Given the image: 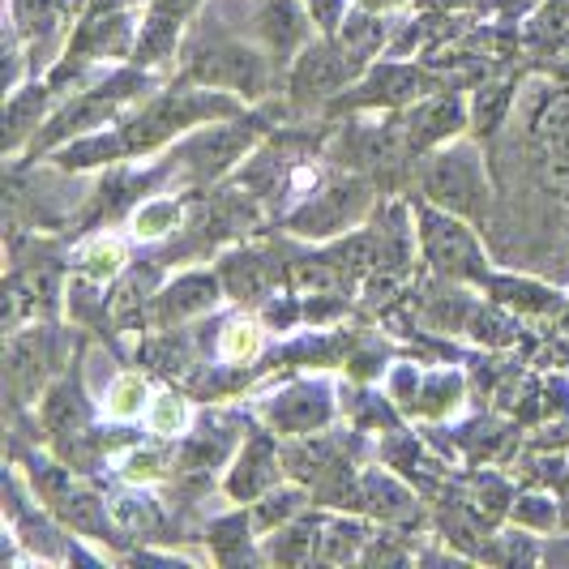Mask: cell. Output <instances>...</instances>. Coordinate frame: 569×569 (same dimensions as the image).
<instances>
[{"label": "cell", "instance_id": "cell-21", "mask_svg": "<svg viewBox=\"0 0 569 569\" xmlns=\"http://www.w3.org/2000/svg\"><path fill=\"white\" fill-rule=\"evenodd\" d=\"M86 274H94V279H112L116 270H120V261H124V240H116V236H99V240H90L82 253H78Z\"/></svg>", "mask_w": 569, "mask_h": 569}, {"label": "cell", "instance_id": "cell-8", "mask_svg": "<svg viewBox=\"0 0 569 569\" xmlns=\"http://www.w3.org/2000/svg\"><path fill=\"white\" fill-rule=\"evenodd\" d=\"M274 476H279V455L266 437H253L240 458H236V471L228 476V492L236 501H253V497H266L274 488Z\"/></svg>", "mask_w": 569, "mask_h": 569}, {"label": "cell", "instance_id": "cell-34", "mask_svg": "<svg viewBox=\"0 0 569 569\" xmlns=\"http://www.w3.org/2000/svg\"><path fill=\"white\" fill-rule=\"evenodd\" d=\"M360 9H369V13H390V9H402L407 0H356Z\"/></svg>", "mask_w": 569, "mask_h": 569}, {"label": "cell", "instance_id": "cell-18", "mask_svg": "<svg viewBox=\"0 0 569 569\" xmlns=\"http://www.w3.org/2000/svg\"><path fill=\"white\" fill-rule=\"evenodd\" d=\"M300 510H305V492L300 488H270L261 501H257V527L261 531H279V527H287L291 518H300Z\"/></svg>", "mask_w": 569, "mask_h": 569}, {"label": "cell", "instance_id": "cell-15", "mask_svg": "<svg viewBox=\"0 0 569 569\" xmlns=\"http://www.w3.org/2000/svg\"><path fill=\"white\" fill-rule=\"evenodd\" d=\"M458 402H462V377H458V372H432L425 381V390L416 395V411L441 420V416L455 411Z\"/></svg>", "mask_w": 569, "mask_h": 569}, {"label": "cell", "instance_id": "cell-6", "mask_svg": "<svg viewBox=\"0 0 569 569\" xmlns=\"http://www.w3.org/2000/svg\"><path fill=\"white\" fill-rule=\"evenodd\" d=\"M360 73V64L342 52L339 43L335 48H309L300 64H296V73H291V90L305 99V94H335L342 86L351 82Z\"/></svg>", "mask_w": 569, "mask_h": 569}, {"label": "cell", "instance_id": "cell-27", "mask_svg": "<svg viewBox=\"0 0 569 569\" xmlns=\"http://www.w3.org/2000/svg\"><path fill=\"white\" fill-rule=\"evenodd\" d=\"M506 103H510V86H485L476 94V124L485 133H492L501 124V116H506Z\"/></svg>", "mask_w": 569, "mask_h": 569}, {"label": "cell", "instance_id": "cell-33", "mask_svg": "<svg viewBox=\"0 0 569 569\" xmlns=\"http://www.w3.org/2000/svg\"><path fill=\"white\" fill-rule=\"evenodd\" d=\"M309 13H313L321 27H335V18H339V0H309Z\"/></svg>", "mask_w": 569, "mask_h": 569}, {"label": "cell", "instance_id": "cell-16", "mask_svg": "<svg viewBox=\"0 0 569 569\" xmlns=\"http://www.w3.org/2000/svg\"><path fill=\"white\" fill-rule=\"evenodd\" d=\"M146 381L138 372H120L112 386H108V395H103V416L108 420H133L138 411H146Z\"/></svg>", "mask_w": 569, "mask_h": 569}, {"label": "cell", "instance_id": "cell-25", "mask_svg": "<svg viewBox=\"0 0 569 569\" xmlns=\"http://www.w3.org/2000/svg\"><path fill=\"white\" fill-rule=\"evenodd\" d=\"M60 513H64L69 527H78V531H103V501L90 497V492L64 497V501H60Z\"/></svg>", "mask_w": 569, "mask_h": 569}, {"label": "cell", "instance_id": "cell-17", "mask_svg": "<svg viewBox=\"0 0 569 569\" xmlns=\"http://www.w3.org/2000/svg\"><path fill=\"white\" fill-rule=\"evenodd\" d=\"M146 425L159 437H180L189 428V402L180 395H171V390H159L154 399L146 402Z\"/></svg>", "mask_w": 569, "mask_h": 569}, {"label": "cell", "instance_id": "cell-12", "mask_svg": "<svg viewBox=\"0 0 569 569\" xmlns=\"http://www.w3.org/2000/svg\"><path fill=\"white\" fill-rule=\"evenodd\" d=\"M360 497L369 501V510L377 518H416V497L386 471H369L360 485Z\"/></svg>", "mask_w": 569, "mask_h": 569}, {"label": "cell", "instance_id": "cell-26", "mask_svg": "<svg viewBox=\"0 0 569 569\" xmlns=\"http://www.w3.org/2000/svg\"><path fill=\"white\" fill-rule=\"evenodd\" d=\"M365 540H369V536H365L356 522H335V527L321 536V557H326V561H339V557L351 561V557H356V548H360Z\"/></svg>", "mask_w": 569, "mask_h": 569}, {"label": "cell", "instance_id": "cell-14", "mask_svg": "<svg viewBox=\"0 0 569 569\" xmlns=\"http://www.w3.org/2000/svg\"><path fill=\"white\" fill-rule=\"evenodd\" d=\"M261 347H266V335H261V326L253 317H231L228 326L219 330V356L228 365H253L261 356Z\"/></svg>", "mask_w": 569, "mask_h": 569}, {"label": "cell", "instance_id": "cell-32", "mask_svg": "<svg viewBox=\"0 0 569 569\" xmlns=\"http://www.w3.org/2000/svg\"><path fill=\"white\" fill-rule=\"evenodd\" d=\"M163 467H159V458L154 455H133L129 458V480H154Z\"/></svg>", "mask_w": 569, "mask_h": 569}, {"label": "cell", "instance_id": "cell-3", "mask_svg": "<svg viewBox=\"0 0 569 569\" xmlns=\"http://www.w3.org/2000/svg\"><path fill=\"white\" fill-rule=\"evenodd\" d=\"M420 236H425V253L428 261L450 274V279H480L485 274V253L476 244L471 228L458 219V214H441V210H425L420 214Z\"/></svg>", "mask_w": 569, "mask_h": 569}, {"label": "cell", "instance_id": "cell-19", "mask_svg": "<svg viewBox=\"0 0 569 569\" xmlns=\"http://www.w3.org/2000/svg\"><path fill=\"white\" fill-rule=\"evenodd\" d=\"M176 223H180V206L171 198H150L133 210V228L129 231H133L138 240H159V236H168Z\"/></svg>", "mask_w": 569, "mask_h": 569}, {"label": "cell", "instance_id": "cell-2", "mask_svg": "<svg viewBox=\"0 0 569 569\" xmlns=\"http://www.w3.org/2000/svg\"><path fill=\"white\" fill-rule=\"evenodd\" d=\"M231 112L228 99L219 94H198V90H184V94H163L159 103H150L129 129H124V150H150L163 138L180 133L184 124H201L206 116H223Z\"/></svg>", "mask_w": 569, "mask_h": 569}, {"label": "cell", "instance_id": "cell-23", "mask_svg": "<svg viewBox=\"0 0 569 569\" xmlns=\"http://www.w3.org/2000/svg\"><path fill=\"white\" fill-rule=\"evenodd\" d=\"M321 536H305V527H279V536L270 540V561H287V566H296V561H309V552H313V543Z\"/></svg>", "mask_w": 569, "mask_h": 569}, {"label": "cell", "instance_id": "cell-9", "mask_svg": "<svg viewBox=\"0 0 569 569\" xmlns=\"http://www.w3.org/2000/svg\"><path fill=\"white\" fill-rule=\"evenodd\" d=\"M462 124H467V120H462V99H455V94L428 99V103H420V108L411 112V120H407V146H411V150H425V146L446 142V138H455Z\"/></svg>", "mask_w": 569, "mask_h": 569}, {"label": "cell", "instance_id": "cell-29", "mask_svg": "<svg viewBox=\"0 0 569 569\" xmlns=\"http://www.w3.org/2000/svg\"><path fill=\"white\" fill-rule=\"evenodd\" d=\"M513 522L536 527V531H548V527L557 522V510H552V501H548V497H522V501L513 506Z\"/></svg>", "mask_w": 569, "mask_h": 569}, {"label": "cell", "instance_id": "cell-5", "mask_svg": "<svg viewBox=\"0 0 569 569\" xmlns=\"http://www.w3.org/2000/svg\"><path fill=\"white\" fill-rule=\"evenodd\" d=\"M365 206H369V193L360 189V184H335V189H326V193H317L296 219H291V228L300 231V236H335V231H347L360 214H365Z\"/></svg>", "mask_w": 569, "mask_h": 569}, {"label": "cell", "instance_id": "cell-24", "mask_svg": "<svg viewBox=\"0 0 569 569\" xmlns=\"http://www.w3.org/2000/svg\"><path fill=\"white\" fill-rule=\"evenodd\" d=\"M43 103H48L43 86H30V94H22V99L9 103V146H18L22 142V133L34 129V120L43 116Z\"/></svg>", "mask_w": 569, "mask_h": 569}, {"label": "cell", "instance_id": "cell-22", "mask_svg": "<svg viewBox=\"0 0 569 569\" xmlns=\"http://www.w3.org/2000/svg\"><path fill=\"white\" fill-rule=\"evenodd\" d=\"M266 34H270V43H274L279 52L296 48V43H300V34H305L300 9H296L291 0H274V4H270V13H266Z\"/></svg>", "mask_w": 569, "mask_h": 569}, {"label": "cell", "instance_id": "cell-1", "mask_svg": "<svg viewBox=\"0 0 569 569\" xmlns=\"http://www.w3.org/2000/svg\"><path fill=\"white\" fill-rule=\"evenodd\" d=\"M425 193L432 198V206L450 210L458 219H480L488 210V180L480 154L471 146L441 150L425 171Z\"/></svg>", "mask_w": 569, "mask_h": 569}, {"label": "cell", "instance_id": "cell-30", "mask_svg": "<svg viewBox=\"0 0 569 569\" xmlns=\"http://www.w3.org/2000/svg\"><path fill=\"white\" fill-rule=\"evenodd\" d=\"M416 395H420V377H416V369H411V365H395V372H390V399L416 407Z\"/></svg>", "mask_w": 569, "mask_h": 569}, {"label": "cell", "instance_id": "cell-4", "mask_svg": "<svg viewBox=\"0 0 569 569\" xmlns=\"http://www.w3.org/2000/svg\"><path fill=\"white\" fill-rule=\"evenodd\" d=\"M193 78L206 86H228V90L257 94L266 86V60L257 57L253 48H240V43H214V48L198 52Z\"/></svg>", "mask_w": 569, "mask_h": 569}, {"label": "cell", "instance_id": "cell-28", "mask_svg": "<svg viewBox=\"0 0 569 569\" xmlns=\"http://www.w3.org/2000/svg\"><path fill=\"white\" fill-rule=\"evenodd\" d=\"M471 335L480 342H488V347H506L513 339V326L497 309H480V313L471 317Z\"/></svg>", "mask_w": 569, "mask_h": 569}, {"label": "cell", "instance_id": "cell-10", "mask_svg": "<svg viewBox=\"0 0 569 569\" xmlns=\"http://www.w3.org/2000/svg\"><path fill=\"white\" fill-rule=\"evenodd\" d=\"M219 300V279L214 274H184L159 296V321L171 326V321H189V317L214 309Z\"/></svg>", "mask_w": 569, "mask_h": 569}, {"label": "cell", "instance_id": "cell-20", "mask_svg": "<svg viewBox=\"0 0 569 569\" xmlns=\"http://www.w3.org/2000/svg\"><path fill=\"white\" fill-rule=\"evenodd\" d=\"M82 416H86L82 395L69 381H60L57 390L48 395V402H43V420H48V428H57V432H73V428L82 425Z\"/></svg>", "mask_w": 569, "mask_h": 569}, {"label": "cell", "instance_id": "cell-11", "mask_svg": "<svg viewBox=\"0 0 569 569\" xmlns=\"http://www.w3.org/2000/svg\"><path fill=\"white\" fill-rule=\"evenodd\" d=\"M249 146V129H206L198 142H189L184 159L198 176H214V171L231 168Z\"/></svg>", "mask_w": 569, "mask_h": 569}, {"label": "cell", "instance_id": "cell-7", "mask_svg": "<svg viewBox=\"0 0 569 569\" xmlns=\"http://www.w3.org/2000/svg\"><path fill=\"white\" fill-rule=\"evenodd\" d=\"M330 420V386L326 381H313V386H296L279 399L270 402V425H279L283 432H313Z\"/></svg>", "mask_w": 569, "mask_h": 569}, {"label": "cell", "instance_id": "cell-31", "mask_svg": "<svg viewBox=\"0 0 569 569\" xmlns=\"http://www.w3.org/2000/svg\"><path fill=\"white\" fill-rule=\"evenodd\" d=\"M52 9H57V0H18V22L22 27H43L48 18H52Z\"/></svg>", "mask_w": 569, "mask_h": 569}, {"label": "cell", "instance_id": "cell-13", "mask_svg": "<svg viewBox=\"0 0 569 569\" xmlns=\"http://www.w3.org/2000/svg\"><path fill=\"white\" fill-rule=\"evenodd\" d=\"M377 18H381V13L360 9V13H351L339 27V48L356 60V64H365V60L377 57V48H381V39H386V27H381Z\"/></svg>", "mask_w": 569, "mask_h": 569}]
</instances>
